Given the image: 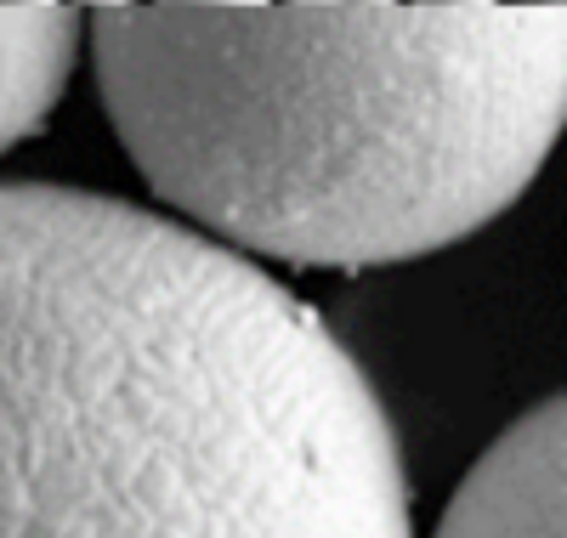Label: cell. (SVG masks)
Listing matches in <instances>:
<instances>
[{"label": "cell", "instance_id": "5", "mask_svg": "<svg viewBox=\"0 0 567 538\" xmlns=\"http://www.w3.org/2000/svg\"><path fill=\"white\" fill-rule=\"evenodd\" d=\"M159 7H267V0H159Z\"/></svg>", "mask_w": 567, "mask_h": 538}, {"label": "cell", "instance_id": "10", "mask_svg": "<svg viewBox=\"0 0 567 538\" xmlns=\"http://www.w3.org/2000/svg\"><path fill=\"white\" fill-rule=\"evenodd\" d=\"M539 7H561V0H539Z\"/></svg>", "mask_w": 567, "mask_h": 538}, {"label": "cell", "instance_id": "9", "mask_svg": "<svg viewBox=\"0 0 567 538\" xmlns=\"http://www.w3.org/2000/svg\"><path fill=\"white\" fill-rule=\"evenodd\" d=\"M363 7H392V0H363Z\"/></svg>", "mask_w": 567, "mask_h": 538}, {"label": "cell", "instance_id": "8", "mask_svg": "<svg viewBox=\"0 0 567 538\" xmlns=\"http://www.w3.org/2000/svg\"><path fill=\"white\" fill-rule=\"evenodd\" d=\"M0 7H63V0H0Z\"/></svg>", "mask_w": 567, "mask_h": 538}, {"label": "cell", "instance_id": "6", "mask_svg": "<svg viewBox=\"0 0 567 538\" xmlns=\"http://www.w3.org/2000/svg\"><path fill=\"white\" fill-rule=\"evenodd\" d=\"M80 12H120V7H136V0H69Z\"/></svg>", "mask_w": 567, "mask_h": 538}, {"label": "cell", "instance_id": "4", "mask_svg": "<svg viewBox=\"0 0 567 538\" xmlns=\"http://www.w3.org/2000/svg\"><path fill=\"white\" fill-rule=\"evenodd\" d=\"M80 7H0V159L40 136L80 69Z\"/></svg>", "mask_w": 567, "mask_h": 538}, {"label": "cell", "instance_id": "3", "mask_svg": "<svg viewBox=\"0 0 567 538\" xmlns=\"http://www.w3.org/2000/svg\"><path fill=\"white\" fill-rule=\"evenodd\" d=\"M567 403L545 397L471 465L432 538H567Z\"/></svg>", "mask_w": 567, "mask_h": 538}, {"label": "cell", "instance_id": "7", "mask_svg": "<svg viewBox=\"0 0 567 538\" xmlns=\"http://www.w3.org/2000/svg\"><path fill=\"white\" fill-rule=\"evenodd\" d=\"M420 7H494V0H420Z\"/></svg>", "mask_w": 567, "mask_h": 538}, {"label": "cell", "instance_id": "2", "mask_svg": "<svg viewBox=\"0 0 567 538\" xmlns=\"http://www.w3.org/2000/svg\"><path fill=\"white\" fill-rule=\"evenodd\" d=\"M97 96L154 199L233 250L386 267L511 210L567 125L561 7H120Z\"/></svg>", "mask_w": 567, "mask_h": 538}, {"label": "cell", "instance_id": "1", "mask_svg": "<svg viewBox=\"0 0 567 538\" xmlns=\"http://www.w3.org/2000/svg\"><path fill=\"white\" fill-rule=\"evenodd\" d=\"M0 538H414L398 431L233 244L0 182Z\"/></svg>", "mask_w": 567, "mask_h": 538}]
</instances>
